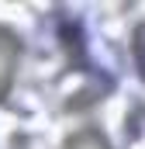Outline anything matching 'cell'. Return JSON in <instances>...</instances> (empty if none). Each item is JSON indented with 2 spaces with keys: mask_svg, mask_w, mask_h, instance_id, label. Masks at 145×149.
Segmentation results:
<instances>
[{
  "mask_svg": "<svg viewBox=\"0 0 145 149\" xmlns=\"http://www.w3.org/2000/svg\"><path fill=\"white\" fill-rule=\"evenodd\" d=\"M17 56H21V42L7 28H0V97L10 90V80H14V70H17Z\"/></svg>",
  "mask_w": 145,
  "mask_h": 149,
  "instance_id": "1",
  "label": "cell"
},
{
  "mask_svg": "<svg viewBox=\"0 0 145 149\" xmlns=\"http://www.w3.org/2000/svg\"><path fill=\"white\" fill-rule=\"evenodd\" d=\"M66 149H107V142H104L100 135H93V132H79V135L69 139Z\"/></svg>",
  "mask_w": 145,
  "mask_h": 149,
  "instance_id": "2",
  "label": "cell"
}]
</instances>
